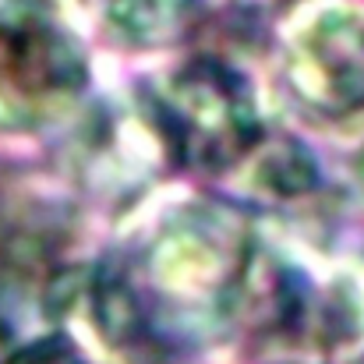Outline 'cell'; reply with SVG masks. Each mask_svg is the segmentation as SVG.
I'll use <instances>...</instances> for the list:
<instances>
[{"instance_id": "7", "label": "cell", "mask_w": 364, "mask_h": 364, "mask_svg": "<svg viewBox=\"0 0 364 364\" xmlns=\"http://www.w3.org/2000/svg\"><path fill=\"white\" fill-rule=\"evenodd\" d=\"M0 364H96V361L75 336H68L57 326V329L39 333V336L25 340L21 347L0 354Z\"/></svg>"}, {"instance_id": "2", "label": "cell", "mask_w": 364, "mask_h": 364, "mask_svg": "<svg viewBox=\"0 0 364 364\" xmlns=\"http://www.w3.org/2000/svg\"><path fill=\"white\" fill-rule=\"evenodd\" d=\"M163 159L195 177H230L269 134L255 78L223 53L163 64L138 96Z\"/></svg>"}, {"instance_id": "4", "label": "cell", "mask_w": 364, "mask_h": 364, "mask_svg": "<svg viewBox=\"0 0 364 364\" xmlns=\"http://www.w3.org/2000/svg\"><path fill=\"white\" fill-rule=\"evenodd\" d=\"M272 46L301 107L318 117L364 114V0H283Z\"/></svg>"}, {"instance_id": "6", "label": "cell", "mask_w": 364, "mask_h": 364, "mask_svg": "<svg viewBox=\"0 0 364 364\" xmlns=\"http://www.w3.org/2000/svg\"><path fill=\"white\" fill-rule=\"evenodd\" d=\"M237 173H247V191L272 205H290L318 188V159L290 134H265L262 145L244 159Z\"/></svg>"}, {"instance_id": "3", "label": "cell", "mask_w": 364, "mask_h": 364, "mask_svg": "<svg viewBox=\"0 0 364 364\" xmlns=\"http://www.w3.org/2000/svg\"><path fill=\"white\" fill-rule=\"evenodd\" d=\"M92 92L85 39L53 0H0V134L60 131Z\"/></svg>"}, {"instance_id": "5", "label": "cell", "mask_w": 364, "mask_h": 364, "mask_svg": "<svg viewBox=\"0 0 364 364\" xmlns=\"http://www.w3.org/2000/svg\"><path fill=\"white\" fill-rule=\"evenodd\" d=\"M110 36L134 50H173L205 18V0H96Z\"/></svg>"}, {"instance_id": "1", "label": "cell", "mask_w": 364, "mask_h": 364, "mask_svg": "<svg viewBox=\"0 0 364 364\" xmlns=\"http://www.w3.org/2000/svg\"><path fill=\"white\" fill-rule=\"evenodd\" d=\"M258 230L223 198H173L96 262L85 304L96 329L131 364H188L234 333V301Z\"/></svg>"}, {"instance_id": "8", "label": "cell", "mask_w": 364, "mask_h": 364, "mask_svg": "<svg viewBox=\"0 0 364 364\" xmlns=\"http://www.w3.org/2000/svg\"><path fill=\"white\" fill-rule=\"evenodd\" d=\"M354 177H358V188H361V195H364V149H361V156L354 159Z\"/></svg>"}]
</instances>
